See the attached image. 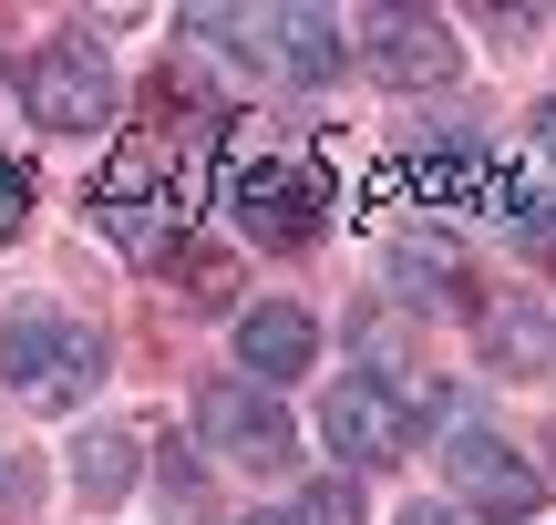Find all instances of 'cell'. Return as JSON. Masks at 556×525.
<instances>
[{
  "instance_id": "obj_1",
  "label": "cell",
  "mask_w": 556,
  "mask_h": 525,
  "mask_svg": "<svg viewBox=\"0 0 556 525\" xmlns=\"http://www.w3.org/2000/svg\"><path fill=\"white\" fill-rule=\"evenodd\" d=\"M0 382H11L21 402L62 412V402H83V392L103 382V350H93V330L21 309V320H0Z\"/></svg>"
},
{
  "instance_id": "obj_2",
  "label": "cell",
  "mask_w": 556,
  "mask_h": 525,
  "mask_svg": "<svg viewBox=\"0 0 556 525\" xmlns=\"http://www.w3.org/2000/svg\"><path fill=\"white\" fill-rule=\"evenodd\" d=\"M21 103H31V124L41 135H93L103 114H114V73H103V52L93 41H41L31 52V73H21Z\"/></svg>"
},
{
  "instance_id": "obj_3",
  "label": "cell",
  "mask_w": 556,
  "mask_h": 525,
  "mask_svg": "<svg viewBox=\"0 0 556 525\" xmlns=\"http://www.w3.org/2000/svg\"><path fill=\"white\" fill-rule=\"evenodd\" d=\"M443 485H454V505L464 515H484V525H526L546 505V485H536V464H516V453L495 444V433H443Z\"/></svg>"
},
{
  "instance_id": "obj_4",
  "label": "cell",
  "mask_w": 556,
  "mask_h": 525,
  "mask_svg": "<svg viewBox=\"0 0 556 525\" xmlns=\"http://www.w3.org/2000/svg\"><path fill=\"white\" fill-rule=\"evenodd\" d=\"M197 433H206V453H227V464H248V474H278L299 453V423L258 382H206L197 392Z\"/></svg>"
},
{
  "instance_id": "obj_5",
  "label": "cell",
  "mask_w": 556,
  "mask_h": 525,
  "mask_svg": "<svg viewBox=\"0 0 556 525\" xmlns=\"http://www.w3.org/2000/svg\"><path fill=\"white\" fill-rule=\"evenodd\" d=\"M361 52H371V73L392 93H454L464 82V41L433 11H371L361 21Z\"/></svg>"
},
{
  "instance_id": "obj_6",
  "label": "cell",
  "mask_w": 556,
  "mask_h": 525,
  "mask_svg": "<svg viewBox=\"0 0 556 525\" xmlns=\"http://www.w3.org/2000/svg\"><path fill=\"white\" fill-rule=\"evenodd\" d=\"M238 227L268 247H299L319 238V217H330V176H309V165H238Z\"/></svg>"
},
{
  "instance_id": "obj_7",
  "label": "cell",
  "mask_w": 556,
  "mask_h": 525,
  "mask_svg": "<svg viewBox=\"0 0 556 525\" xmlns=\"http://www.w3.org/2000/svg\"><path fill=\"white\" fill-rule=\"evenodd\" d=\"M319 433H330V453L340 464H361V474H381V464H402V444H413V423H402V402L371 382V371H351V382H330V402H319Z\"/></svg>"
},
{
  "instance_id": "obj_8",
  "label": "cell",
  "mask_w": 556,
  "mask_h": 525,
  "mask_svg": "<svg viewBox=\"0 0 556 525\" xmlns=\"http://www.w3.org/2000/svg\"><path fill=\"white\" fill-rule=\"evenodd\" d=\"M309 361H319V330H309V309L268 299V309H248V320H238V371H248V382H299Z\"/></svg>"
},
{
  "instance_id": "obj_9",
  "label": "cell",
  "mask_w": 556,
  "mask_h": 525,
  "mask_svg": "<svg viewBox=\"0 0 556 525\" xmlns=\"http://www.w3.org/2000/svg\"><path fill=\"white\" fill-rule=\"evenodd\" d=\"M475 320H484V361H495V371H516V382L556 361V320H546L536 299H484Z\"/></svg>"
},
{
  "instance_id": "obj_10",
  "label": "cell",
  "mask_w": 556,
  "mask_h": 525,
  "mask_svg": "<svg viewBox=\"0 0 556 525\" xmlns=\"http://www.w3.org/2000/svg\"><path fill=\"white\" fill-rule=\"evenodd\" d=\"M135 464H144V453H135V433L93 423V433L73 444V495H83V505H114V495L135 485Z\"/></svg>"
},
{
  "instance_id": "obj_11",
  "label": "cell",
  "mask_w": 556,
  "mask_h": 525,
  "mask_svg": "<svg viewBox=\"0 0 556 525\" xmlns=\"http://www.w3.org/2000/svg\"><path fill=\"white\" fill-rule=\"evenodd\" d=\"M268 52L289 62L299 82H330V73H340V31H330L319 11H268Z\"/></svg>"
},
{
  "instance_id": "obj_12",
  "label": "cell",
  "mask_w": 556,
  "mask_h": 525,
  "mask_svg": "<svg viewBox=\"0 0 556 525\" xmlns=\"http://www.w3.org/2000/svg\"><path fill=\"white\" fill-rule=\"evenodd\" d=\"M289 525H361V495H351V485H309Z\"/></svg>"
},
{
  "instance_id": "obj_13",
  "label": "cell",
  "mask_w": 556,
  "mask_h": 525,
  "mask_svg": "<svg viewBox=\"0 0 556 525\" xmlns=\"http://www.w3.org/2000/svg\"><path fill=\"white\" fill-rule=\"evenodd\" d=\"M21 217H31V176H21V165H0V238H11Z\"/></svg>"
},
{
  "instance_id": "obj_14",
  "label": "cell",
  "mask_w": 556,
  "mask_h": 525,
  "mask_svg": "<svg viewBox=\"0 0 556 525\" xmlns=\"http://www.w3.org/2000/svg\"><path fill=\"white\" fill-rule=\"evenodd\" d=\"M402 525H464L454 505H413V515H402Z\"/></svg>"
},
{
  "instance_id": "obj_15",
  "label": "cell",
  "mask_w": 556,
  "mask_h": 525,
  "mask_svg": "<svg viewBox=\"0 0 556 525\" xmlns=\"http://www.w3.org/2000/svg\"><path fill=\"white\" fill-rule=\"evenodd\" d=\"M238 525H289V515H238Z\"/></svg>"
},
{
  "instance_id": "obj_16",
  "label": "cell",
  "mask_w": 556,
  "mask_h": 525,
  "mask_svg": "<svg viewBox=\"0 0 556 525\" xmlns=\"http://www.w3.org/2000/svg\"><path fill=\"white\" fill-rule=\"evenodd\" d=\"M546 135H556V114H546Z\"/></svg>"
}]
</instances>
